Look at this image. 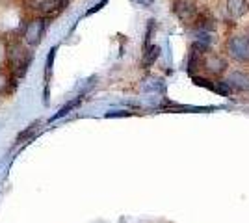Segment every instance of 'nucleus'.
Segmentation results:
<instances>
[{
    "label": "nucleus",
    "instance_id": "f257e3e1",
    "mask_svg": "<svg viewBox=\"0 0 249 223\" xmlns=\"http://www.w3.org/2000/svg\"><path fill=\"white\" fill-rule=\"evenodd\" d=\"M227 51L240 64H249V39L246 35H232L227 41Z\"/></svg>",
    "mask_w": 249,
    "mask_h": 223
},
{
    "label": "nucleus",
    "instance_id": "f03ea898",
    "mask_svg": "<svg viewBox=\"0 0 249 223\" xmlns=\"http://www.w3.org/2000/svg\"><path fill=\"white\" fill-rule=\"evenodd\" d=\"M45 30H47V21L43 17H37V19L28 22L26 28H24V41H26V45H30V47L39 45L43 35H45Z\"/></svg>",
    "mask_w": 249,
    "mask_h": 223
},
{
    "label": "nucleus",
    "instance_id": "7ed1b4c3",
    "mask_svg": "<svg viewBox=\"0 0 249 223\" xmlns=\"http://www.w3.org/2000/svg\"><path fill=\"white\" fill-rule=\"evenodd\" d=\"M173 11H175V15L180 19L182 22H190L196 21V17H197V6L194 4V2H190V0H175L173 2Z\"/></svg>",
    "mask_w": 249,
    "mask_h": 223
},
{
    "label": "nucleus",
    "instance_id": "20e7f679",
    "mask_svg": "<svg viewBox=\"0 0 249 223\" xmlns=\"http://www.w3.org/2000/svg\"><path fill=\"white\" fill-rule=\"evenodd\" d=\"M203 67H205V71L210 74H214V76H219V74H223L227 71V60L223 58V56H219V54H205V60H203Z\"/></svg>",
    "mask_w": 249,
    "mask_h": 223
},
{
    "label": "nucleus",
    "instance_id": "39448f33",
    "mask_svg": "<svg viewBox=\"0 0 249 223\" xmlns=\"http://www.w3.org/2000/svg\"><path fill=\"white\" fill-rule=\"evenodd\" d=\"M225 8H227L229 17L240 19V17H244L249 11V0H227Z\"/></svg>",
    "mask_w": 249,
    "mask_h": 223
},
{
    "label": "nucleus",
    "instance_id": "423d86ee",
    "mask_svg": "<svg viewBox=\"0 0 249 223\" xmlns=\"http://www.w3.org/2000/svg\"><path fill=\"white\" fill-rule=\"evenodd\" d=\"M227 82L231 84L232 89L236 91H249V74L242 73V71H234L229 74Z\"/></svg>",
    "mask_w": 249,
    "mask_h": 223
},
{
    "label": "nucleus",
    "instance_id": "0eeeda50",
    "mask_svg": "<svg viewBox=\"0 0 249 223\" xmlns=\"http://www.w3.org/2000/svg\"><path fill=\"white\" fill-rule=\"evenodd\" d=\"M142 89L147 91V93H164L166 91V84L158 76H147L145 80L142 82Z\"/></svg>",
    "mask_w": 249,
    "mask_h": 223
},
{
    "label": "nucleus",
    "instance_id": "6e6552de",
    "mask_svg": "<svg viewBox=\"0 0 249 223\" xmlns=\"http://www.w3.org/2000/svg\"><path fill=\"white\" fill-rule=\"evenodd\" d=\"M194 24H196L197 30H203V32L216 30V21H214V17H210V13H197Z\"/></svg>",
    "mask_w": 249,
    "mask_h": 223
},
{
    "label": "nucleus",
    "instance_id": "1a4fd4ad",
    "mask_svg": "<svg viewBox=\"0 0 249 223\" xmlns=\"http://www.w3.org/2000/svg\"><path fill=\"white\" fill-rule=\"evenodd\" d=\"M158 56H160V47L158 45H147L143 58H142V67H145V69L153 67L155 62L158 60Z\"/></svg>",
    "mask_w": 249,
    "mask_h": 223
},
{
    "label": "nucleus",
    "instance_id": "9d476101",
    "mask_svg": "<svg viewBox=\"0 0 249 223\" xmlns=\"http://www.w3.org/2000/svg\"><path fill=\"white\" fill-rule=\"evenodd\" d=\"M62 4L63 0H41L37 4V10L43 15H52V13H56V11L62 8Z\"/></svg>",
    "mask_w": 249,
    "mask_h": 223
},
{
    "label": "nucleus",
    "instance_id": "9b49d317",
    "mask_svg": "<svg viewBox=\"0 0 249 223\" xmlns=\"http://www.w3.org/2000/svg\"><path fill=\"white\" fill-rule=\"evenodd\" d=\"M82 104V97L78 95L76 99H73V101H69L65 106H62L60 110H58V114H54V116L51 117V121H56V119H62L63 116H67V114H71L74 108L76 106H80Z\"/></svg>",
    "mask_w": 249,
    "mask_h": 223
},
{
    "label": "nucleus",
    "instance_id": "f8f14e48",
    "mask_svg": "<svg viewBox=\"0 0 249 223\" xmlns=\"http://www.w3.org/2000/svg\"><path fill=\"white\" fill-rule=\"evenodd\" d=\"M214 91L216 93H219V95H231V91H232V87H231V84H229L227 80H219V82H216L214 84Z\"/></svg>",
    "mask_w": 249,
    "mask_h": 223
},
{
    "label": "nucleus",
    "instance_id": "ddd939ff",
    "mask_svg": "<svg viewBox=\"0 0 249 223\" xmlns=\"http://www.w3.org/2000/svg\"><path fill=\"white\" fill-rule=\"evenodd\" d=\"M54 56H56V47L51 51V54H49V58H47V73H45V76H47V80H49V74H51L52 71V64H54Z\"/></svg>",
    "mask_w": 249,
    "mask_h": 223
},
{
    "label": "nucleus",
    "instance_id": "4468645a",
    "mask_svg": "<svg viewBox=\"0 0 249 223\" xmlns=\"http://www.w3.org/2000/svg\"><path fill=\"white\" fill-rule=\"evenodd\" d=\"M123 116H130V112H123V110H117V112H108L106 117H123Z\"/></svg>",
    "mask_w": 249,
    "mask_h": 223
},
{
    "label": "nucleus",
    "instance_id": "2eb2a0df",
    "mask_svg": "<svg viewBox=\"0 0 249 223\" xmlns=\"http://www.w3.org/2000/svg\"><path fill=\"white\" fill-rule=\"evenodd\" d=\"M106 2H108V0H101V2H99V4H95L93 8H91V10L88 11V15H93L95 11H99V10H103V6L104 4H106Z\"/></svg>",
    "mask_w": 249,
    "mask_h": 223
},
{
    "label": "nucleus",
    "instance_id": "dca6fc26",
    "mask_svg": "<svg viewBox=\"0 0 249 223\" xmlns=\"http://www.w3.org/2000/svg\"><path fill=\"white\" fill-rule=\"evenodd\" d=\"M136 2H140L142 6H151V4L155 2V0H136Z\"/></svg>",
    "mask_w": 249,
    "mask_h": 223
},
{
    "label": "nucleus",
    "instance_id": "f3484780",
    "mask_svg": "<svg viewBox=\"0 0 249 223\" xmlns=\"http://www.w3.org/2000/svg\"><path fill=\"white\" fill-rule=\"evenodd\" d=\"M246 37L249 39V28H246Z\"/></svg>",
    "mask_w": 249,
    "mask_h": 223
}]
</instances>
